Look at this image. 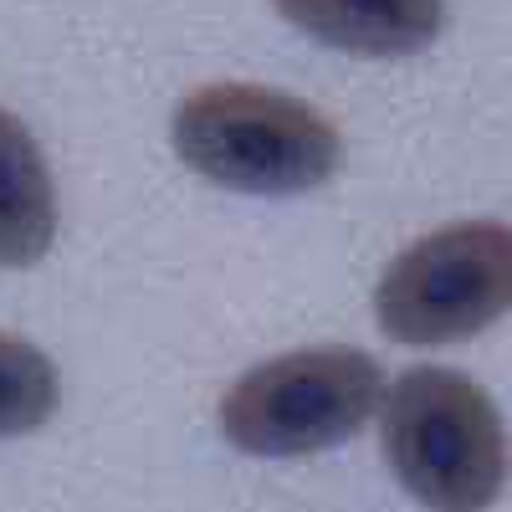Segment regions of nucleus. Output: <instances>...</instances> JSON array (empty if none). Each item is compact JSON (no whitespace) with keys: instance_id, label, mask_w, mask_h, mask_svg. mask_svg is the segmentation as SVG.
<instances>
[{"instance_id":"nucleus-1","label":"nucleus","mask_w":512,"mask_h":512,"mask_svg":"<svg viewBox=\"0 0 512 512\" xmlns=\"http://www.w3.org/2000/svg\"><path fill=\"white\" fill-rule=\"evenodd\" d=\"M379 446L390 477L425 512H492L512 477L497 400L446 364H415L384 390Z\"/></svg>"},{"instance_id":"nucleus-2","label":"nucleus","mask_w":512,"mask_h":512,"mask_svg":"<svg viewBox=\"0 0 512 512\" xmlns=\"http://www.w3.org/2000/svg\"><path fill=\"white\" fill-rule=\"evenodd\" d=\"M185 169L241 195H308L344 169V134L313 103L267 82H205L175 108Z\"/></svg>"},{"instance_id":"nucleus-3","label":"nucleus","mask_w":512,"mask_h":512,"mask_svg":"<svg viewBox=\"0 0 512 512\" xmlns=\"http://www.w3.org/2000/svg\"><path fill=\"white\" fill-rule=\"evenodd\" d=\"M384 369L349 344L292 349L246 369L221 395V436L241 456L292 461L359 436L384 405Z\"/></svg>"},{"instance_id":"nucleus-4","label":"nucleus","mask_w":512,"mask_h":512,"mask_svg":"<svg viewBox=\"0 0 512 512\" xmlns=\"http://www.w3.org/2000/svg\"><path fill=\"white\" fill-rule=\"evenodd\" d=\"M512 313V226L451 221L410 241L374 287V323L410 349L477 338Z\"/></svg>"},{"instance_id":"nucleus-5","label":"nucleus","mask_w":512,"mask_h":512,"mask_svg":"<svg viewBox=\"0 0 512 512\" xmlns=\"http://www.w3.org/2000/svg\"><path fill=\"white\" fill-rule=\"evenodd\" d=\"M308 41L349 57H415L446 26V0H272Z\"/></svg>"},{"instance_id":"nucleus-6","label":"nucleus","mask_w":512,"mask_h":512,"mask_svg":"<svg viewBox=\"0 0 512 512\" xmlns=\"http://www.w3.org/2000/svg\"><path fill=\"white\" fill-rule=\"evenodd\" d=\"M57 241V180L31 128L0 108V267H36Z\"/></svg>"},{"instance_id":"nucleus-7","label":"nucleus","mask_w":512,"mask_h":512,"mask_svg":"<svg viewBox=\"0 0 512 512\" xmlns=\"http://www.w3.org/2000/svg\"><path fill=\"white\" fill-rule=\"evenodd\" d=\"M62 405V379L57 364L26 344L21 333L0 328V441L41 431Z\"/></svg>"}]
</instances>
